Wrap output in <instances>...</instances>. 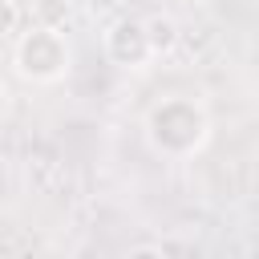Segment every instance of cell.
Listing matches in <instances>:
<instances>
[{
	"mask_svg": "<svg viewBox=\"0 0 259 259\" xmlns=\"http://www.w3.org/2000/svg\"><path fill=\"white\" fill-rule=\"evenodd\" d=\"M146 138L162 158H194L210 138V117L194 97H162L146 113Z\"/></svg>",
	"mask_w": 259,
	"mask_h": 259,
	"instance_id": "1",
	"label": "cell"
},
{
	"mask_svg": "<svg viewBox=\"0 0 259 259\" xmlns=\"http://www.w3.org/2000/svg\"><path fill=\"white\" fill-rule=\"evenodd\" d=\"M12 69H16V77H24L32 85L65 81L69 69H73V45H69L65 28L32 24L28 32H20L16 45H12Z\"/></svg>",
	"mask_w": 259,
	"mask_h": 259,
	"instance_id": "2",
	"label": "cell"
},
{
	"mask_svg": "<svg viewBox=\"0 0 259 259\" xmlns=\"http://www.w3.org/2000/svg\"><path fill=\"white\" fill-rule=\"evenodd\" d=\"M105 57L117 65V69H146L154 61L150 53V40H146V24L134 20V16H121L105 28Z\"/></svg>",
	"mask_w": 259,
	"mask_h": 259,
	"instance_id": "3",
	"label": "cell"
},
{
	"mask_svg": "<svg viewBox=\"0 0 259 259\" xmlns=\"http://www.w3.org/2000/svg\"><path fill=\"white\" fill-rule=\"evenodd\" d=\"M142 24H146V40H150L154 61H158V57H170V53L178 49L182 32H178V20H174L170 12H154V16H146Z\"/></svg>",
	"mask_w": 259,
	"mask_h": 259,
	"instance_id": "4",
	"label": "cell"
},
{
	"mask_svg": "<svg viewBox=\"0 0 259 259\" xmlns=\"http://www.w3.org/2000/svg\"><path fill=\"white\" fill-rule=\"evenodd\" d=\"M20 28V4L16 0H0V40L12 36Z\"/></svg>",
	"mask_w": 259,
	"mask_h": 259,
	"instance_id": "5",
	"label": "cell"
},
{
	"mask_svg": "<svg viewBox=\"0 0 259 259\" xmlns=\"http://www.w3.org/2000/svg\"><path fill=\"white\" fill-rule=\"evenodd\" d=\"M186 4H190V8H202V4H210V0H186Z\"/></svg>",
	"mask_w": 259,
	"mask_h": 259,
	"instance_id": "6",
	"label": "cell"
}]
</instances>
